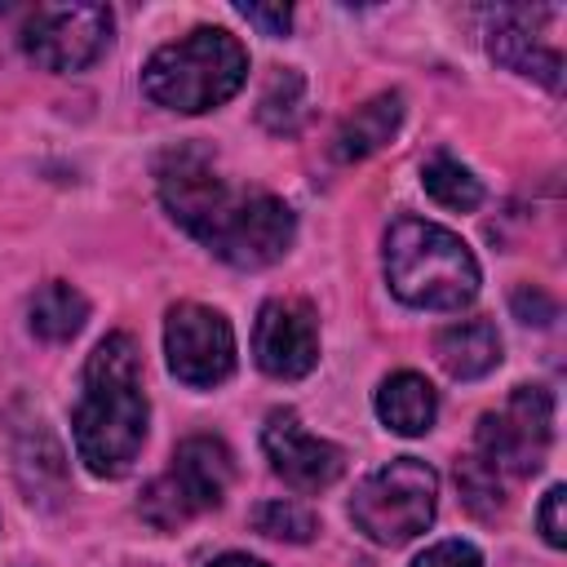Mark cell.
Listing matches in <instances>:
<instances>
[{
    "mask_svg": "<svg viewBox=\"0 0 567 567\" xmlns=\"http://www.w3.org/2000/svg\"><path fill=\"white\" fill-rule=\"evenodd\" d=\"M261 447H266V461L270 470L297 487V492H323L341 478L346 470V452L319 434H310L301 425V416L292 408H275L261 425Z\"/></svg>",
    "mask_w": 567,
    "mask_h": 567,
    "instance_id": "obj_12",
    "label": "cell"
},
{
    "mask_svg": "<svg viewBox=\"0 0 567 567\" xmlns=\"http://www.w3.org/2000/svg\"><path fill=\"white\" fill-rule=\"evenodd\" d=\"M403 124V93H377L368 97L363 106H354L337 133H332V159L341 164H354V159H368L372 151H381Z\"/></svg>",
    "mask_w": 567,
    "mask_h": 567,
    "instance_id": "obj_15",
    "label": "cell"
},
{
    "mask_svg": "<svg viewBox=\"0 0 567 567\" xmlns=\"http://www.w3.org/2000/svg\"><path fill=\"white\" fill-rule=\"evenodd\" d=\"M385 284L412 310H461L478 297V261L461 235L425 217H394L385 230Z\"/></svg>",
    "mask_w": 567,
    "mask_h": 567,
    "instance_id": "obj_2",
    "label": "cell"
},
{
    "mask_svg": "<svg viewBox=\"0 0 567 567\" xmlns=\"http://www.w3.org/2000/svg\"><path fill=\"white\" fill-rule=\"evenodd\" d=\"M377 416L394 434H425L439 416V394L421 372H394L377 390Z\"/></svg>",
    "mask_w": 567,
    "mask_h": 567,
    "instance_id": "obj_16",
    "label": "cell"
},
{
    "mask_svg": "<svg viewBox=\"0 0 567 567\" xmlns=\"http://www.w3.org/2000/svg\"><path fill=\"white\" fill-rule=\"evenodd\" d=\"M230 478H235V456L221 439L213 434H195V439H182L168 470L159 478H151V487L142 492L137 509L151 527L159 532H173L182 523H190L195 514L204 509H217L230 492Z\"/></svg>",
    "mask_w": 567,
    "mask_h": 567,
    "instance_id": "obj_5",
    "label": "cell"
},
{
    "mask_svg": "<svg viewBox=\"0 0 567 567\" xmlns=\"http://www.w3.org/2000/svg\"><path fill=\"white\" fill-rule=\"evenodd\" d=\"M563 501H567V492H563V483H554L549 492H545V501H540V532H545V540L554 545V549H563L567 545V523H563Z\"/></svg>",
    "mask_w": 567,
    "mask_h": 567,
    "instance_id": "obj_23",
    "label": "cell"
},
{
    "mask_svg": "<svg viewBox=\"0 0 567 567\" xmlns=\"http://www.w3.org/2000/svg\"><path fill=\"white\" fill-rule=\"evenodd\" d=\"M252 359L275 381H297L319 363V319L301 297H270L252 323Z\"/></svg>",
    "mask_w": 567,
    "mask_h": 567,
    "instance_id": "obj_11",
    "label": "cell"
},
{
    "mask_svg": "<svg viewBox=\"0 0 567 567\" xmlns=\"http://www.w3.org/2000/svg\"><path fill=\"white\" fill-rule=\"evenodd\" d=\"M421 186H425V195H430L434 204H443V208H452V213H474V208L483 204L478 177H474L461 159H452V155H434V159L421 168Z\"/></svg>",
    "mask_w": 567,
    "mask_h": 567,
    "instance_id": "obj_18",
    "label": "cell"
},
{
    "mask_svg": "<svg viewBox=\"0 0 567 567\" xmlns=\"http://www.w3.org/2000/svg\"><path fill=\"white\" fill-rule=\"evenodd\" d=\"M155 186L159 199L168 208V217L195 235L199 244L217 230V221L226 217V208L235 204V190L226 186V177L217 173L213 155L199 146H173L159 164H155Z\"/></svg>",
    "mask_w": 567,
    "mask_h": 567,
    "instance_id": "obj_8",
    "label": "cell"
},
{
    "mask_svg": "<svg viewBox=\"0 0 567 567\" xmlns=\"http://www.w3.org/2000/svg\"><path fill=\"white\" fill-rule=\"evenodd\" d=\"M554 439V399L545 385H518L496 412L478 416L474 430V461L487 465L501 483L527 478L545 465Z\"/></svg>",
    "mask_w": 567,
    "mask_h": 567,
    "instance_id": "obj_6",
    "label": "cell"
},
{
    "mask_svg": "<svg viewBox=\"0 0 567 567\" xmlns=\"http://www.w3.org/2000/svg\"><path fill=\"white\" fill-rule=\"evenodd\" d=\"M434 359L456 381H478L501 363V332L487 319H456L434 332Z\"/></svg>",
    "mask_w": 567,
    "mask_h": 567,
    "instance_id": "obj_14",
    "label": "cell"
},
{
    "mask_svg": "<svg viewBox=\"0 0 567 567\" xmlns=\"http://www.w3.org/2000/svg\"><path fill=\"white\" fill-rule=\"evenodd\" d=\"M252 527L270 540H310L315 536V514L297 501H261L252 509Z\"/></svg>",
    "mask_w": 567,
    "mask_h": 567,
    "instance_id": "obj_19",
    "label": "cell"
},
{
    "mask_svg": "<svg viewBox=\"0 0 567 567\" xmlns=\"http://www.w3.org/2000/svg\"><path fill=\"white\" fill-rule=\"evenodd\" d=\"M301 120V75L297 71H279L270 80V89L261 93V124L270 133H292Z\"/></svg>",
    "mask_w": 567,
    "mask_h": 567,
    "instance_id": "obj_20",
    "label": "cell"
},
{
    "mask_svg": "<svg viewBox=\"0 0 567 567\" xmlns=\"http://www.w3.org/2000/svg\"><path fill=\"white\" fill-rule=\"evenodd\" d=\"M84 319H89L84 292L71 288V284H62V279L40 284V288L31 292V301H27V323H31V332L44 337V341H71V337L84 328Z\"/></svg>",
    "mask_w": 567,
    "mask_h": 567,
    "instance_id": "obj_17",
    "label": "cell"
},
{
    "mask_svg": "<svg viewBox=\"0 0 567 567\" xmlns=\"http://www.w3.org/2000/svg\"><path fill=\"white\" fill-rule=\"evenodd\" d=\"M439 509V474L421 456H394L372 470L350 501L354 527L377 545H408L434 523Z\"/></svg>",
    "mask_w": 567,
    "mask_h": 567,
    "instance_id": "obj_4",
    "label": "cell"
},
{
    "mask_svg": "<svg viewBox=\"0 0 567 567\" xmlns=\"http://www.w3.org/2000/svg\"><path fill=\"white\" fill-rule=\"evenodd\" d=\"M208 567H270V563H261V558H248V554H221V558H213Z\"/></svg>",
    "mask_w": 567,
    "mask_h": 567,
    "instance_id": "obj_25",
    "label": "cell"
},
{
    "mask_svg": "<svg viewBox=\"0 0 567 567\" xmlns=\"http://www.w3.org/2000/svg\"><path fill=\"white\" fill-rule=\"evenodd\" d=\"M514 315H518L523 323H549V319H554V301H549L540 288H527V284H523V288L514 292Z\"/></svg>",
    "mask_w": 567,
    "mask_h": 567,
    "instance_id": "obj_24",
    "label": "cell"
},
{
    "mask_svg": "<svg viewBox=\"0 0 567 567\" xmlns=\"http://www.w3.org/2000/svg\"><path fill=\"white\" fill-rule=\"evenodd\" d=\"M412 567H483V554L470 540H439Z\"/></svg>",
    "mask_w": 567,
    "mask_h": 567,
    "instance_id": "obj_21",
    "label": "cell"
},
{
    "mask_svg": "<svg viewBox=\"0 0 567 567\" xmlns=\"http://www.w3.org/2000/svg\"><path fill=\"white\" fill-rule=\"evenodd\" d=\"M292 239H297V217L284 199L235 195V204L226 208L217 230L204 239V248H213L235 270H261V266H275L292 248Z\"/></svg>",
    "mask_w": 567,
    "mask_h": 567,
    "instance_id": "obj_10",
    "label": "cell"
},
{
    "mask_svg": "<svg viewBox=\"0 0 567 567\" xmlns=\"http://www.w3.org/2000/svg\"><path fill=\"white\" fill-rule=\"evenodd\" d=\"M111 27L115 18L106 4H40L27 13L18 40L44 71H84L106 53Z\"/></svg>",
    "mask_w": 567,
    "mask_h": 567,
    "instance_id": "obj_7",
    "label": "cell"
},
{
    "mask_svg": "<svg viewBox=\"0 0 567 567\" xmlns=\"http://www.w3.org/2000/svg\"><path fill=\"white\" fill-rule=\"evenodd\" d=\"M248 80V53L226 27H195L186 40L155 49L142 66V93L177 115H204L230 102Z\"/></svg>",
    "mask_w": 567,
    "mask_h": 567,
    "instance_id": "obj_3",
    "label": "cell"
},
{
    "mask_svg": "<svg viewBox=\"0 0 567 567\" xmlns=\"http://www.w3.org/2000/svg\"><path fill=\"white\" fill-rule=\"evenodd\" d=\"M235 13L252 27H261V35H288V27H292L288 4H235Z\"/></svg>",
    "mask_w": 567,
    "mask_h": 567,
    "instance_id": "obj_22",
    "label": "cell"
},
{
    "mask_svg": "<svg viewBox=\"0 0 567 567\" xmlns=\"http://www.w3.org/2000/svg\"><path fill=\"white\" fill-rule=\"evenodd\" d=\"M532 9H496L492 18V31H487V53L518 71V75H532L540 80L545 89H563V53L554 44H540L536 31H532Z\"/></svg>",
    "mask_w": 567,
    "mask_h": 567,
    "instance_id": "obj_13",
    "label": "cell"
},
{
    "mask_svg": "<svg viewBox=\"0 0 567 567\" xmlns=\"http://www.w3.org/2000/svg\"><path fill=\"white\" fill-rule=\"evenodd\" d=\"M164 354L177 381L208 390L235 372V332L221 310L199 301H177L164 319Z\"/></svg>",
    "mask_w": 567,
    "mask_h": 567,
    "instance_id": "obj_9",
    "label": "cell"
},
{
    "mask_svg": "<svg viewBox=\"0 0 567 567\" xmlns=\"http://www.w3.org/2000/svg\"><path fill=\"white\" fill-rule=\"evenodd\" d=\"M146 390H142V350L128 332H111L93 346L80 399L71 412L75 456L97 478H120L133 470L146 443Z\"/></svg>",
    "mask_w": 567,
    "mask_h": 567,
    "instance_id": "obj_1",
    "label": "cell"
}]
</instances>
